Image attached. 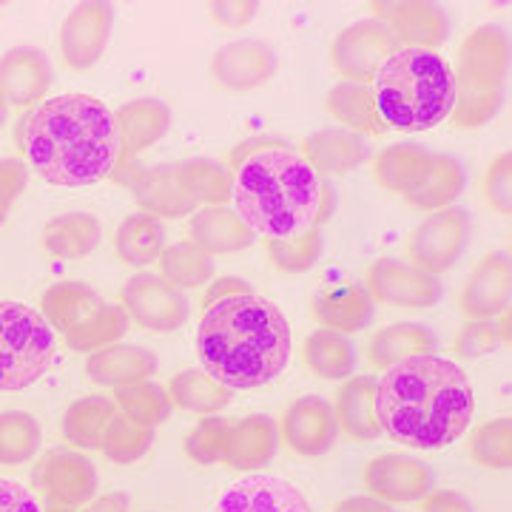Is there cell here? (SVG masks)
I'll return each mask as SVG.
<instances>
[{
	"mask_svg": "<svg viewBox=\"0 0 512 512\" xmlns=\"http://www.w3.org/2000/svg\"><path fill=\"white\" fill-rule=\"evenodd\" d=\"M228 171L231 208L256 237H296L328 220V185L291 143L248 140L234 148Z\"/></svg>",
	"mask_w": 512,
	"mask_h": 512,
	"instance_id": "obj_1",
	"label": "cell"
},
{
	"mask_svg": "<svg viewBox=\"0 0 512 512\" xmlns=\"http://www.w3.org/2000/svg\"><path fill=\"white\" fill-rule=\"evenodd\" d=\"M23 160L46 183L86 188L114 174L120 134L114 111L89 94H57L26 111L15 128Z\"/></svg>",
	"mask_w": 512,
	"mask_h": 512,
	"instance_id": "obj_2",
	"label": "cell"
},
{
	"mask_svg": "<svg viewBox=\"0 0 512 512\" xmlns=\"http://www.w3.org/2000/svg\"><path fill=\"white\" fill-rule=\"evenodd\" d=\"M476 416L470 376L450 359L421 353L376 379V421L413 450H441L458 441Z\"/></svg>",
	"mask_w": 512,
	"mask_h": 512,
	"instance_id": "obj_3",
	"label": "cell"
},
{
	"mask_svg": "<svg viewBox=\"0 0 512 512\" xmlns=\"http://www.w3.org/2000/svg\"><path fill=\"white\" fill-rule=\"evenodd\" d=\"M293 333L274 302L248 293L205 308L197 325L202 370L228 390H256L282 376Z\"/></svg>",
	"mask_w": 512,
	"mask_h": 512,
	"instance_id": "obj_4",
	"label": "cell"
},
{
	"mask_svg": "<svg viewBox=\"0 0 512 512\" xmlns=\"http://www.w3.org/2000/svg\"><path fill=\"white\" fill-rule=\"evenodd\" d=\"M384 131H430L450 120L456 83L447 60L430 49L399 46L367 83Z\"/></svg>",
	"mask_w": 512,
	"mask_h": 512,
	"instance_id": "obj_5",
	"label": "cell"
},
{
	"mask_svg": "<svg viewBox=\"0 0 512 512\" xmlns=\"http://www.w3.org/2000/svg\"><path fill=\"white\" fill-rule=\"evenodd\" d=\"M373 180L387 194L402 197L410 208L433 214L450 208L464 191V165L450 154H439L416 143H396L373 157Z\"/></svg>",
	"mask_w": 512,
	"mask_h": 512,
	"instance_id": "obj_6",
	"label": "cell"
},
{
	"mask_svg": "<svg viewBox=\"0 0 512 512\" xmlns=\"http://www.w3.org/2000/svg\"><path fill=\"white\" fill-rule=\"evenodd\" d=\"M55 330L26 302H0V390L35 384L55 362Z\"/></svg>",
	"mask_w": 512,
	"mask_h": 512,
	"instance_id": "obj_7",
	"label": "cell"
},
{
	"mask_svg": "<svg viewBox=\"0 0 512 512\" xmlns=\"http://www.w3.org/2000/svg\"><path fill=\"white\" fill-rule=\"evenodd\" d=\"M510 46L507 35L495 26H478L461 40L456 52L453 83L456 100H501L507 77Z\"/></svg>",
	"mask_w": 512,
	"mask_h": 512,
	"instance_id": "obj_8",
	"label": "cell"
},
{
	"mask_svg": "<svg viewBox=\"0 0 512 512\" xmlns=\"http://www.w3.org/2000/svg\"><path fill=\"white\" fill-rule=\"evenodd\" d=\"M470 237V217L461 208H441L427 214L424 220L410 231L404 254L413 268L424 274L439 276L450 271Z\"/></svg>",
	"mask_w": 512,
	"mask_h": 512,
	"instance_id": "obj_9",
	"label": "cell"
},
{
	"mask_svg": "<svg viewBox=\"0 0 512 512\" xmlns=\"http://www.w3.org/2000/svg\"><path fill=\"white\" fill-rule=\"evenodd\" d=\"M399 46L402 43L382 20H356L330 43V63L339 77H345V83L367 86L373 80V74L384 66V60Z\"/></svg>",
	"mask_w": 512,
	"mask_h": 512,
	"instance_id": "obj_10",
	"label": "cell"
},
{
	"mask_svg": "<svg viewBox=\"0 0 512 512\" xmlns=\"http://www.w3.org/2000/svg\"><path fill=\"white\" fill-rule=\"evenodd\" d=\"M365 291L373 302L404 311H424L441 299V279L413 268L402 259H376L367 265Z\"/></svg>",
	"mask_w": 512,
	"mask_h": 512,
	"instance_id": "obj_11",
	"label": "cell"
},
{
	"mask_svg": "<svg viewBox=\"0 0 512 512\" xmlns=\"http://www.w3.org/2000/svg\"><path fill=\"white\" fill-rule=\"evenodd\" d=\"M120 308L126 311L128 325L151 333H174L188 316L183 291L171 288L157 274H137L120 291Z\"/></svg>",
	"mask_w": 512,
	"mask_h": 512,
	"instance_id": "obj_12",
	"label": "cell"
},
{
	"mask_svg": "<svg viewBox=\"0 0 512 512\" xmlns=\"http://www.w3.org/2000/svg\"><path fill=\"white\" fill-rule=\"evenodd\" d=\"M35 481L52 507H86L97 493V470L92 458L80 450L55 447L40 458Z\"/></svg>",
	"mask_w": 512,
	"mask_h": 512,
	"instance_id": "obj_13",
	"label": "cell"
},
{
	"mask_svg": "<svg viewBox=\"0 0 512 512\" xmlns=\"http://www.w3.org/2000/svg\"><path fill=\"white\" fill-rule=\"evenodd\" d=\"M114 9L109 3H77L60 26V52L72 72H89L106 52Z\"/></svg>",
	"mask_w": 512,
	"mask_h": 512,
	"instance_id": "obj_14",
	"label": "cell"
},
{
	"mask_svg": "<svg viewBox=\"0 0 512 512\" xmlns=\"http://www.w3.org/2000/svg\"><path fill=\"white\" fill-rule=\"evenodd\" d=\"M365 490L384 504H413L433 493L430 467L404 453H382L370 458L365 467Z\"/></svg>",
	"mask_w": 512,
	"mask_h": 512,
	"instance_id": "obj_15",
	"label": "cell"
},
{
	"mask_svg": "<svg viewBox=\"0 0 512 512\" xmlns=\"http://www.w3.org/2000/svg\"><path fill=\"white\" fill-rule=\"evenodd\" d=\"M114 123H117V134H120V163L114 171H120V168L131 171L126 180L128 185L140 171L131 160L163 140L165 131L171 128V109L157 97H137L114 111Z\"/></svg>",
	"mask_w": 512,
	"mask_h": 512,
	"instance_id": "obj_16",
	"label": "cell"
},
{
	"mask_svg": "<svg viewBox=\"0 0 512 512\" xmlns=\"http://www.w3.org/2000/svg\"><path fill=\"white\" fill-rule=\"evenodd\" d=\"M279 433L296 456L313 458L328 453L339 439V421L325 396H302L282 413Z\"/></svg>",
	"mask_w": 512,
	"mask_h": 512,
	"instance_id": "obj_17",
	"label": "cell"
},
{
	"mask_svg": "<svg viewBox=\"0 0 512 512\" xmlns=\"http://www.w3.org/2000/svg\"><path fill=\"white\" fill-rule=\"evenodd\" d=\"M274 74V49L262 40H234L211 57V80L222 92H254L265 86Z\"/></svg>",
	"mask_w": 512,
	"mask_h": 512,
	"instance_id": "obj_18",
	"label": "cell"
},
{
	"mask_svg": "<svg viewBox=\"0 0 512 512\" xmlns=\"http://www.w3.org/2000/svg\"><path fill=\"white\" fill-rule=\"evenodd\" d=\"M370 9L376 12V20H382L384 26L396 35L402 46L436 52V46H441L450 35V20L436 3H424V0L390 3V0H384V3H370Z\"/></svg>",
	"mask_w": 512,
	"mask_h": 512,
	"instance_id": "obj_19",
	"label": "cell"
},
{
	"mask_svg": "<svg viewBox=\"0 0 512 512\" xmlns=\"http://www.w3.org/2000/svg\"><path fill=\"white\" fill-rule=\"evenodd\" d=\"M52 83H55V72L46 52L32 46H18L0 57V94L6 97L9 106L32 109L40 100H46Z\"/></svg>",
	"mask_w": 512,
	"mask_h": 512,
	"instance_id": "obj_20",
	"label": "cell"
},
{
	"mask_svg": "<svg viewBox=\"0 0 512 512\" xmlns=\"http://www.w3.org/2000/svg\"><path fill=\"white\" fill-rule=\"evenodd\" d=\"M458 311L467 319H498L510 311V259L487 254L458 291Z\"/></svg>",
	"mask_w": 512,
	"mask_h": 512,
	"instance_id": "obj_21",
	"label": "cell"
},
{
	"mask_svg": "<svg viewBox=\"0 0 512 512\" xmlns=\"http://www.w3.org/2000/svg\"><path fill=\"white\" fill-rule=\"evenodd\" d=\"M214 512H311V504L285 478L248 476L220 495Z\"/></svg>",
	"mask_w": 512,
	"mask_h": 512,
	"instance_id": "obj_22",
	"label": "cell"
},
{
	"mask_svg": "<svg viewBox=\"0 0 512 512\" xmlns=\"http://www.w3.org/2000/svg\"><path fill=\"white\" fill-rule=\"evenodd\" d=\"M276 453V424L262 413L245 416V419H231L222 441V458L228 470H256L265 467Z\"/></svg>",
	"mask_w": 512,
	"mask_h": 512,
	"instance_id": "obj_23",
	"label": "cell"
},
{
	"mask_svg": "<svg viewBox=\"0 0 512 512\" xmlns=\"http://www.w3.org/2000/svg\"><path fill=\"white\" fill-rule=\"evenodd\" d=\"M296 148L311 163V168L319 177L348 174V171L359 168L370 157L365 140L359 134L348 131V128H322V131H313Z\"/></svg>",
	"mask_w": 512,
	"mask_h": 512,
	"instance_id": "obj_24",
	"label": "cell"
},
{
	"mask_svg": "<svg viewBox=\"0 0 512 512\" xmlns=\"http://www.w3.org/2000/svg\"><path fill=\"white\" fill-rule=\"evenodd\" d=\"M191 242L208 256L239 254L254 245L256 234L239 220L231 205H208L191 214Z\"/></svg>",
	"mask_w": 512,
	"mask_h": 512,
	"instance_id": "obj_25",
	"label": "cell"
},
{
	"mask_svg": "<svg viewBox=\"0 0 512 512\" xmlns=\"http://www.w3.org/2000/svg\"><path fill=\"white\" fill-rule=\"evenodd\" d=\"M373 299L367 296L365 285L345 282L328 291L316 293L311 299V316L319 328L336 330V333H356L365 330L373 319Z\"/></svg>",
	"mask_w": 512,
	"mask_h": 512,
	"instance_id": "obj_26",
	"label": "cell"
},
{
	"mask_svg": "<svg viewBox=\"0 0 512 512\" xmlns=\"http://www.w3.org/2000/svg\"><path fill=\"white\" fill-rule=\"evenodd\" d=\"M157 373V356L140 345H109V348L89 353L86 376L100 387H128V384L151 382Z\"/></svg>",
	"mask_w": 512,
	"mask_h": 512,
	"instance_id": "obj_27",
	"label": "cell"
},
{
	"mask_svg": "<svg viewBox=\"0 0 512 512\" xmlns=\"http://www.w3.org/2000/svg\"><path fill=\"white\" fill-rule=\"evenodd\" d=\"M333 413L339 421V433L353 441H373L382 436L376 421V379L350 376L336 393Z\"/></svg>",
	"mask_w": 512,
	"mask_h": 512,
	"instance_id": "obj_28",
	"label": "cell"
},
{
	"mask_svg": "<svg viewBox=\"0 0 512 512\" xmlns=\"http://www.w3.org/2000/svg\"><path fill=\"white\" fill-rule=\"evenodd\" d=\"M439 345L436 333L416 322H396L387 328L376 330L367 342V359L376 370H390V367L402 365L413 356L421 353H433V348Z\"/></svg>",
	"mask_w": 512,
	"mask_h": 512,
	"instance_id": "obj_29",
	"label": "cell"
},
{
	"mask_svg": "<svg viewBox=\"0 0 512 512\" xmlns=\"http://www.w3.org/2000/svg\"><path fill=\"white\" fill-rule=\"evenodd\" d=\"M131 194L140 205L143 214H151V217H165V220H177V217H188L194 214L197 208L191 202L185 200L180 185H177V177H174V168H154V171H146L140 168L131 180Z\"/></svg>",
	"mask_w": 512,
	"mask_h": 512,
	"instance_id": "obj_30",
	"label": "cell"
},
{
	"mask_svg": "<svg viewBox=\"0 0 512 512\" xmlns=\"http://www.w3.org/2000/svg\"><path fill=\"white\" fill-rule=\"evenodd\" d=\"M40 242L55 259H83L100 242V222L86 211H69L46 222Z\"/></svg>",
	"mask_w": 512,
	"mask_h": 512,
	"instance_id": "obj_31",
	"label": "cell"
},
{
	"mask_svg": "<svg viewBox=\"0 0 512 512\" xmlns=\"http://www.w3.org/2000/svg\"><path fill=\"white\" fill-rule=\"evenodd\" d=\"M302 362L325 382H345L356 370V350L345 333L319 328L302 345Z\"/></svg>",
	"mask_w": 512,
	"mask_h": 512,
	"instance_id": "obj_32",
	"label": "cell"
},
{
	"mask_svg": "<svg viewBox=\"0 0 512 512\" xmlns=\"http://www.w3.org/2000/svg\"><path fill=\"white\" fill-rule=\"evenodd\" d=\"M97 308H100V296L94 293V288H89L86 282H74V279L57 282L40 299L43 319L49 322V328L60 330L63 336L77 325H83Z\"/></svg>",
	"mask_w": 512,
	"mask_h": 512,
	"instance_id": "obj_33",
	"label": "cell"
},
{
	"mask_svg": "<svg viewBox=\"0 0 512 512\" xmlns=\"http://www.w3.org/2000/svg\"><path fill=\"white\" fill-rule=\"evenodd\" d=\"M165 248V228L163 222L151 214H131L120 222V228L114 231V254L120 262L143 268L157 262Z\"/></svg>",
	"mask_w": 512,
	"mask_h": 512,
	"instance_id": "obj_34",
	"label": "cell"
},
{
	"mask_svg": "<svg viewBox=\"0 0 512 512\" xmlns=\"http://www.w3.org/2000/svg\"><path fill=\"white\" fill-rule=\"evenodd\" d=\"M177 185L183 197L194 208L208 205H228L231 202V171L228 165L214 160H185L174 168Z\"/></svg>",
	"mask_w": 512,
	"mask_h": 512,
	"instance_id": "obj_35",
	"label": "cell"
},
{
	"mask_svg": "<svg viewBox=\"0 0 512 512\" xmlns=\"http://www.w3.org/2000/svg\"><path fill=\"white\" fill-rule=\"evenodd\" d=\"M117 413V404L114 399L106 396H83L66 407L63 421H60V430H63V439L74 444L77 450H94L100 447V439L109 427V421Z\"/></svg>",
	"mask_w": 512,
	"mask_h": 512,
	"instance_id": "obj_36",
	"label": "cell"
},
{
	"mask_svg": "<svg viewBox=\"0 0 512 512\" xmlns=\"http://www.w3.org/2000/svg\"><path fill=\"white\" fill-rule=\"evenodd\" d=\"M325 109L328 114L345 126L353 134H365V137H382L384 128L373 111V97L370 89L362 83H336L325 97Z\"/></svg>",
	"mask_w": 512,
	"mask_h": 512,
	"instance_id": "obj_37",
	"label": "cell"
},
{
	"mask_svg": "<svg viewBox=\"0 0 512 512\" xmlns=\"http://www.w3.org/2000/svg\"><path fill=\"white\" fill-rule=\"evenodd\" d=\"M168 402L171 407L177 404L180 410L197 413V416H217L225 404L231 402V390L214 382L205 370H183L177 373L168 387Z\"/></svg>",
	"mask_w": 512,
	"mask_h": 512,
	"instance_id": "obj_38",
	"label": "cell"
},
{
	"mask_svg": "<svg viewBox=\"0 0 512 512\" xmlns=\"http://www.w3.org/2000/svg\"><path fill=\"white\" fill-rule=\"evenodd\" d=\"M157 268H160L157 276L177 291L200 288L208 285L214 276V256L200 251L194 242H177V245H165L157 259Z\"/></svg>",
	"mask_w": 512,
	"mask_h": 512,
	"instance_id": "obj_39",
	"label": "cell"
},
{
	"mask_svg": "<svg viewBox=\"0 0 512 512\" xmlns=\"http://www.w3.org/2000/svg\"><path fill=\"white\" fill-rule=\"evenodd\" d=\"M128 330V316L120 305H106L100 302V308L74 330H69L63 339L66 345L77 353H97V350L117 345Z\"/></svg>",
	"mask_w": 512,
	"mask_h": 512,
	"instance_id": "obj_40",
	"label": "cell"
},
{
	"mask_svg": "<svg viewBox=\"0 0 512 512\" xmlns=\"http://www.w3.org/2000/svg\"><path fill=\"white\" fill-rule=\"evenodd\" d=\"M40 424L35 416L23 410H3L0 413V464L3 467H18L37 456L40 450Z\"/></svg>",
	"mask_w": 512,
	"mask_h": 512,
	"instance_id": "obj_41",
	"label": "cell"
},
{
	"mask_svg": "<svg viewBox=\"0 0 512 512\" xmlns=\"http://www.w3.org/2000/svg\"><path fill=\"white\" fill-rule=\"evenodd\" d=\"M265 254L282 274L296 276L311 271L322 256V225H311L296 237L265 239Z\"/></svg>",
	"mask_w": 512,
	"mask_h": 512,
	"instance_id": "obj_42",
	"label": "cell"
},
{
	"mask_svg": "<svg viewBox=\"0 0 512 512\" xmlns=\"http://www.w3.org/2000/svg\"><path fill=\"white\" fill-rule=\"evenodd\" d=\"M114 404L117 410L128 416L131 421L143 424V427H157L171 416V402L165 387L154 382L128 384V387H117L114 390Z\"/></svg>",
	"mask_w": 512,
	"mask_h": 512,
	"instance_id": "obj_43",
	"label": "cell"
},
{
	"mask_svg": "<svg viewBox=\"0 0 512 512\" xmlns=\"http://www.w3.org/2000/svg\"><path fill=\"white\" fill-rule=\"evenodd\" d=\"M151 447H154V430L137 424V421H131L120 410L114 413V419L109 421V427H106V433L100 439L103 456L114 461V464L140 461Z\"/></svg>",
	"mask_w": 512,
	"mask_h": 512,
	"instance_id": "obj_44",
	"label": "cell"
},
{
	"mask_svg": "<svg viewBox=\"0 0 512 512\" xmlns=\"http://www.w3.org/2000/svg\"><path fill=\"white\" fill-rule=\"evenodd\" d=\"M470 458L487 470H510L512 464V424L510 419L484 421L473 430Z\"/></svg>",
	"mask_w": 512,
	"mask_h": 512,
	"instance_id": "obj_45",
	"label": "cell"
},
{
	"mask_svg": "<svg viewBox=\"0 0 512 512\" xmlns=\"http://www.w3.org/2000/svg\"><path fill=\"white\" fill-rule=\"evenodd\" d=\"M228 421L220 416H208L202 419L188 436H185V456L191 458L194 464L200 467H211V464H220L222 458V441H225V430H228Z\"/></svg>",
	"mask_w": 512,
	"mask_h": 512,
	"instance_id": "obj_46",
	"label": "cell"
},
{
	"mask_svg": "<svg viewBox=\"0 0 512 512\" xmlns=\"http://www.w3.org/2000/svg\"><path fill=\"white\" fill-rule=\"evenodd\" d=\"M512 157L510 151H501L498 157L490 160L487 171H484V180H481V191H484V200L493 208L495 214L501 217H510V197H512Z\"/></svg>",
	"mask_w": 512,
	"mask_h": 512,
	"instance_id": "obj_47",
	"label": "cell"
},
{
	"mask_svg": "<svg viewBox=\"0 0 512 512\" xmlns=\"http://www.w3.org/2000/svg\"><path fill=\"white\" fill-rule=\"evenodd\" d=\"M501 330L495 319H467L461 330L456 333V342L453 348L467 359H478V356H487L501 345Z\"/></svg>",
	"mask_w": 512,
	"mask_h": 512,
	"instance_id": "obj_48",
	"label": "cell"
},
{
	"mask_svg": "<svg viewBox=\"0 0 512 512\" xmlns=\"http://www.w3.org/2000/svg\"><path fill=\"white\" fill-rule=\"evenodd\" d=\"M26 183H29V168H26V163L15 160V157H3L0 160V225L6 222L9 208L18 202Z\"/></svg>",
	"mask_w": 512,
	"mask_h": 512,
	"instance_id": "obj_49",
	"label": "cell"
},
{
	"mask_svg": "<svg viewBox=\"0 0 512 512\" xmlns=\"http://www.w3.org/2000/svg\"><path fill=\"white\" fill-rule=\"evenodd\" d=\"M211 18L217 20L225 29H242L245 23H251L256 15V3H245V0H225V3H208Z\"/></svg>",
	"mask_w": 512,
	"mask_h": 512,
	"instance_id": "obj_50",
	"label": "cell"
},
{
	"mask_svg": "<svg viewBox=\"0 0 512 512\" xmlns=\"http://www.w3.org/2000/svg\"><path fill=\"white\" fill-rule=\"evenodd\" d=\"M0 512H43L37 498L18 481L0 478Z\"/></svg>",
	"mask_w": 512,
	"mask_h": 512,
	"instance_id": "obj_51",
	"label": "cell"
},
{
	"mask_svg": "<svg viewBox=\"0 0 512 512\" xmlns=\"http://www.w3.org/2000/svg\"><path fill=\"white\" fill-rule=\"evenodd\" d=\"M419 512H476V507L456 490H433L421 498Z\"/></svg>",
	"mask_w": 512,
	"mask_h": 512,
	"instance_id": "obj_52",
	"label": "cell"
},
{
	"mask_svg": "<svg viewBox=\"0 0 512 512\" xmlns=\"http://www.w3.org/2000/svg\"><path fill=\"white\" fill-rule=\"evenodd\" d=\"M251 291V285L245 282V279H237V276H222L217 282H211L208 285V291L202 296V308H211V305H217L222 299H234V296H248Z\"/></svg>",
	"mask_w": 512,
	"mask_h": 512,
	"instance_id": "obj_53",
	"label": "cell"
},
{
	"mask_svg": "<svg viewBox=\"0 0 512 512\" xmlns=\"http://www.w3.org/2000/svg\"><path fill=\"white\" fill-rule=\"evenodd\" d=\"M333 512H396L390 504H384L373 495H353V498H345L339 507Z\"/></svg>",
	"mask_w": 512,
	"mask_h": 512,
	"instance_id": "obj_54",
	"label": "cell"
},
{
	"mask_svg": "<svg viewBox=\"0 0 512 512\" xmlns=\"http://www.w3.org/2000/svg\"><path fill=\"white\" fill-rule=\"evenodd\" d=\"M86 512H131V498L126 493H109L92 498Z\"/></svg>",
	"mask_w": 512,
	"mask_h": 512,
	"instance_id": "obj_55",
	"label": "cell"
},
{
	"mask_svg": "<svg viewBox=\"0 0 512 512\" xmlns=\"http://www.w3.org/2000/svg\"><path fill=\"white\" fill-rule=\"evenodd\" d=\"M6 114H9V103H6V97L0 94V128L6 123Z\"/></svg>",
	"mask_w": 512,
	"mask_h": 512,
	"instance_id": "obj_56",
	"label": "cell"
},
{
	"mask_svg": "<svg viewBox=\"0 0 512 512\" xmlns=\"http://www.w3.org/2000/svg\"><path fill=\"white\" fill-rule=\"evenodd\" d=\"M43 512H74V510H69V507H52V504H49Z\"/></svg>",
	"mask_w": 512,
	"mask_h": 512,
	"instance_id": "obj_57",
	"label": "cell"
}]
</instances>
